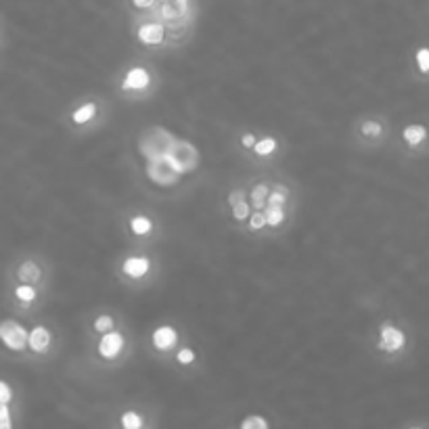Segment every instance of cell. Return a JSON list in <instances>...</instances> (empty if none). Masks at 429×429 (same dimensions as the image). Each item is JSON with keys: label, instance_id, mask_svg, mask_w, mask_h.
Returning a JSON list of instances; mask_svg holds the SVG:
<instances>
[{"label": "cell", "instance_id": "obj_7", "mask_svg": "<svg viewBox=\"0 0 429 429\" xmlns=\"http://www.w3.org/2000/svg\"><path fill=\"white\" fill-rule=\"evenodd\" d=\"M139 40L143 42V44H159L164 36H166V32H164V26L161 23H144L139 28Z\"/></svg>", "mask_w": 429, "mask_h": 429}, {"label": "cell", "instance_id": "obj_22", "mask_svg": "<svg viewBox=\"0 0 429 429\" xmlns=\"http://www.w3.org/2000/svg\"><path fill=\"white\" fill-rule=\"evenodd\" d=\"M266 226V218H264V212H253L250 216V228L251 231H260Z\"/></svg>", "mask_w": 429, "mask_h": 429}, {"label": "cell", "instance_id": "obj_30", "mask_svg": "<svg viewBox=\"0 0 429 429\" xmlns=\"http://www.w3.org/2000/svg\"><path fill=\"white\" fill-rule=\"evenodd\" d=\"M132 2H134V6H139V9H149V6H153L155 0H132Z\"/></svg>", "mask_w": 429, "mask_h": 429}, {"label": "cell", "instance_id": "obj_11", "mask_svg": "<svg viewBox=\"0 0 429 429\" xmlns=\"http://www.w3.org/2000/svg\"><path fill=\"white\" fill-rule=\"evenodd\" d=\"M264 218H266L268 226H279L285 220V210H283V206H266Z\"/></svg>", "mask_w": 429, "mask_h": 429}, {"label": "cell", "instance_id": "obj_1", "mask_svg": "<svg viewBox=\"0 0 429 429\" xmlns=\"http://www.w3.org/2000/svg\"><path fill=\"white\" fill-rule=\"evenodd\" d=\"M28 331L15 321H2L0 322V341L13 350V352H21L28 348Z\"/></svg>", "mask_w": 429, "mask_h": 429}, {"label": "cell", "instance_id": "obj_14", "mask_svg": "<svg viewBox=\"0 0 429 429\" xmlns=\"http://www.w3.org/2000/svg\"><path fill=\"white\" fill-rule=\"evenodd\" d=\"M36 289L32 285H28V283L15 287V297H17L19 302H23V304H32V302L36 300Z\"/></svg>", "mask_w": 429, "mask_h": 429}, {"label": "cell", "instance_id": "obj_13", "mask_svg": "<svg viewBox=\"0 0 429 429\" xmlns=\"http://www.w3.org/2000/svg\"><path fill=\"white\" fill-rule=\"evenodd\" d=\"M130 228H132L134 235H149L151 228H153V222L147 216H134L132 222H130Z\"/></svg>", "mask_w": 429, "mask_h": 429}, {"label": "cell", "instance_id": "obj_8", "mask_svg": "<svg viewBox=\"0 0 429 429\" xmlns=\"http://www.w3.org/2000/svg\"><path fill=\"white\" fill-rule=\"evenodd\" d=\"M149 270H151V262L147 258H128L124 262V275L132 279H141Z\"/></svg>", "mask_w": 429, "mask_h": 429}, {"label": "cell", "instance_id": "obj_5", "mask_svg": "<svg viewBox=\"0 0 429 429\" xmlns=\"http://www.w3.org/2000/svg\"><path fill=\"white\" fill-rule=\"evenodd\" d=\"M151 339H153V346H155L157 350H170V348L176 344L179 335H176V331H174L172 327L164 324V327H157V329L153 331Z\"/></svg>", "mask_w": 429, "mask_h": 429}, {"label": "cell", "instance_id": "obj_26", "mask_svg": "<svg viewBox=\"0 0 429 429\" xmlns=\"http://www.w3.org/2000/svg\"><path fill=\"white\" fill-rule=\"evenodd\" d=\"M362 132H364L366 137H377V134H381V126H379L377 122H366V124L362 126Z\"/></svg>", "mask_w": 429, "mask_h": 429}, {"label": "cell", "instance_id": "obj_29", "mask_svg": "<svg viewBox=\"0 0 429 429\" xmlns=\"http://www.w3.org/2000/svg\"><path fill=\"white\" fill-rule=\"evenodd\" d=\"M241 199H243V193H241V191H235V193L228 195V203H231V206H235V203L241 201Z\"/></svg>", "mask_w": 429, "mask_h": 429}, {"label": "cell", "instance_id": "obj_31", "mask_svg": "<svg viewBox=\"0 0 429 429\" xmlns=\"http://www.w3.org/2000/svg\"><path fill=\"white\" fill-rule=\"evenodd\" d=\"M176 6H179L180 13H186V9H189V0H176Z\"/></svg>", "mask_w": 429, "mask_h": 429}, {"label": "cell", "instance_id": "obj_10", "mask_svg": "<svg viewBox=\"0 0 429 429\" xmlns=\"http://www.w3.org/2000/svg\"><path fill=\"white\" fill-rule=\"evenodd\" d=\"M17 277L23 281V283H30V281H38L40 279V268H38L34 262H23L17 270Z\"/></svg>", "mask_w": 429, "mask_h": 429}, {"label": "cell", "instance_id": "obj_28", "mask_svg": "<svg viewBox=\"0 0 429 429\" xmlns=\"http://www.w3.org/2000/svg\"><path fill=\"white\" fill-rule=\"evenodd\" d=\"M241 144H243L245 149H251V147L255 144V137H253L251 132H248V134H243V137H241Z\"/></svg>", "mask_w": 429, "mask_h": 429}, {"label": "cell", "instance_id": "obj_4", "mask_svg": "<svg viewBox=\"0 0 429 429\" xmlns=\"http://www.w3.org/2000/svg\"><path fill=\"white\" fill-rule=\"evenodd\" d=\"M149 82H151V75L147 70L143 68H132L130 72L126 73V78H124V82H122V88L124 90H143L149 86Z\"/></svg>", "mask_w": 429, "mask_h": 429}, {"label": "cell", "instance_id": "obj_6", "mask_svg": "<svg viewBox=\"0 0 429 429\" xmlns=\"http://www.w3.org/2000/svg\"><path fill=\"white\" fill-rule=\"evenodd\" d=\"M404 346V333L392 324H386L381 329V348L388 352H396Z\"/></svg>", "mask_w": 429, "mask_h": 429}, {"label": "cell", "instance_id": "obj_25", "mask_svg": "<svg viewBox=\"0 0 429 429\" xmlns=\"http://www.w3.org/2000/svg\"><path fill=\"white\" fill-rule=\"evenodd\" d=\"M176 360H179L180 364H191V362H195V352L191 348H182V350H179V354H176Z\"/></svg>", "mask_w": 429, "mask_h": 429}, {"label": "cell", "instance_id": "obj_24", "mask_svg": "<svg viewBox=\"0 0 429 429\" xmlns=\"http://www.w3.org/2000/svg\"><path fill=\"white\" fill-rule=\"evenodd\" d=\"M417 63L421 72H429V48H421L417 53Z\"/></svg>", "mask_w": 429, "mask_h": 429}, {"label": "cell", "instance_id": "obj_18", "mask_svg": "<svg viewBox=\"0 0 429 429\" xmlns=\"http://www.w3.org/2000/svg\"><path fill=\"white\" fill-rule=\"evenodd\" d=\"M241 429H268V421L264 417H250L241 421Z\"/></svg>", "mask_w": 429, "mask_h": 429}, {"label": "cell", "instance_id": "obj_23", "mask_svg": "<svg viewBox=\"0 0 429 429\" xmlns=\"http://www.w3.org/2000/svg\"><path fill=\"white\" fill-rule=\"evenodd\" d=\"M11 428V413H9V404L0 402V429Z\"/></svg>", "mask_w": 429, "mask_h": 429}, {"label": "cell", "instance_id": "obj_17", "mask_svg": "<svg viewBox=\"0 0 429 429\" xmlns=\"http://www.w3.org/2000/svg\"><path fill=\"white\" fill-rule=\"evenodd\" d=\"M120 423H122V428L124 429H139L143 425V419H141L134 411H128V413L122 415Z\"/></svg>", "mask_w": 429, "mask_h": 429}, {"label": "cell", "instance_id": "obj_9", "mask_svg": "<svg viewBox=\"0 0 429 429\" xmlns=\"http://www.w3.org/2000/svg\"><path fill=\"white\" fill-rule=\"evenodd\" d=\"M95 113H97V105L95 103H86V105H82V107H78L72 113V120L73 124H86V122H90L92 117H95Z\"/></svg>", "mask_w": 429, "mask_h": 429}, {"label": "cell", "instance_id": "obj_19", "mask_svg": "<svg viewBox=\"0 0 429 429\" xmlns=\"http://www.w3.org/2000/svg\"><path fill=\"white\" fill-rule=\"evenodd\" d=\"M113 319L109 317V314H101V317H97V321H95V331H99V333H107V331H111L113 329Z\"/></svg>", "mask_w": 429, "mask_h": 429}, {"label": "cell", "instance_id": "obj_3", "mask_svg": "<svg viewBox=\"0 0 429 429\" xmlns=\"http://www.w3.org/2000/svg\"><path fill=\"white\" fill-rule=\"evenodd\" d=\"M51 331L46 329V327H42V324H38L32 329V333L28 335V346H30V350L32 352H36V354H46V350H48V346H51Z\"/></svg>", "mask_w": 429, "mask_h": 429}, {"label": "cell", "instance_id": "obj_27", "mask_svg": "<svg viewBox=\"0 0 429 429\" xmlns=\"http://www.w3.org/2000/svg\"><path fill=\"white\" fill-rule=\"evenodd\" d=\"M11 400H13V392H11V388H9V383L0 381V402H2V404H9Z\"/></svg>", "mask_w": 429, "mask_h": 429}, {"label": "cell", "instance_id": "obj_12", "mask_svg": "<svg viewBox=\"0 0 429 429\" xmlns=\"http://www.w3.org/2000/svg\"><path fill=\"white\" fill-rule=\"evenodd\" d=\"M425 137H428V132H425V128L423 126H408L406 130H404V141L408 144H419L425 141Z\"/></svg>", "mask_w": 429, "mask_h": 429}, {"label": "cell", "instance_id": "obj_2", "mask_svg": "<svg viewBox=\"0 0 429 429\" xmlns=\"http://www.w3.org/2000/svg\"><path fill=\"white\" fill-rule=\"evenodd\" d=\"M124 350V335L120 331H107L101 341H99V354L107 360H113V358L120 356V352Z\"/></svg>", "mask_w": 429, "mask_h": 429}, {"label": "cell", "instance_id": "obj_15", "mask_svg": "<svg viewBox=\"0 0 429 429\" xmlns=\"http://www.w3.org/2000/svg\"><path fill=\"white\" fill-rule=\"evenodd\" d=\"M251 149L255 151V155L264 157V155H270V153L277 149V141H275L272 137H266V139H262V141H255V144H253Z\"/></svg>", "mask_w": 429, "mask_h": 429}, {"label": "cell", "instance_id": "obj_16", "mask_svg": "<svg viewBox=\"0 0 429 429\" xmlns=\"http://www.w3.org/2000/svg\"><path fill=\"white\" fill-rule=\"evenodd\" d=\"M268 195V186L266 184H255L253 191H251V199H253V208L255 210H264V199Z\"/></svg>", "mask_w": 429, "mask_h": 429}, {"label": "cell", "instance_id": "obj_20", "mask_svg": "<svg viewBox=\"0 0 429 429\" xmlns=\"http://www.w3.org/2000/svg\"><path fill=\"white\" fill-rule=\"evenodd\" d=\"M250 216V206H248V201H237L235 206H233V218L235 220H245Z\"/></svg>", "mask_w": 429, "mask_h": 429}, {"label": "cell", "instance_id": "obj_21", "mask_svg": "<svg viewBox=\"0 0 429 429\" xmlns=\"http://www.w3.org/2000/svg\"><path fill=\"white\" fill-rule=\"evenodd\" d=\"M287 201V195L283 193L281 195V191H275V193H268L266 195V206H285Z\"/></svg>", "mask_w": 429, "mask_h": 429}]
</instances>
